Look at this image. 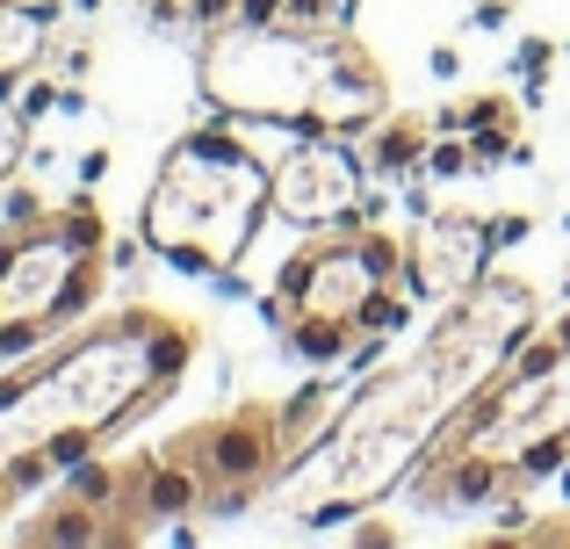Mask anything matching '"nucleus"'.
Returning <instances> with one entry per match:
<instances>
[{
    "instance_id": "1",
    "label": "nucleus",
    "mask_w": 570,
    "mask_h": 549,
    "mask_svg": "<svg viewBox=\"0 0 570 549\" xmlns=\"http://www.w3.org/2000/svg\"><path fill=\"white\" fill-rule=\"evenodd\" d=\"M542 325V290L528 275H484L448 296L441 318L383 362L304 449V463L282 478L275 513L289 528H333L368 513L419 470V455L441 441V427L476 398V383Z\"/></svg>"
},
{
    "instance_id": "2",
    "label": "nucleus",
    "mask_w": 570,
    "mask_h": 549,
    "mask_svg": "<svg viewBox=\"0 0 570 549\" xmlns=\"http://www.w3.org/2000/svg\"><path fill=\"white\" fill-rule=\"evenodd\" d=\"M325 420L333 391L311 383L296 398H238L124 463L87 455L29 521H14V542H145L174 521H238L282 492Z\"/></svg>"
},
{
    "instance_id": "3",
    "label": "nucleus",
    "mask_w": 570,
    "mask_h": 549,
    "mask_svg": "<svg viewBox=\"0 0 570 549\" xmlns=\"http://www.w3.org/2000/svg\"><path fill=\"white\" fill-rule=\"evenodd\" d=\"M203 325L167 304H116L58 333L37 362L0 376V528L29 492L58 484L145 427L188 383Z\"/></svg>"
},
{
    "instance_id": "4",
    "label": "nucleus",
    "mask_w": 570,
    "mask_h": 549,
    "mask_svg": "<svg viewBox=\"0 0 570 549\" xmlns=\"http://www.w3.org/2000/svg\"><path fill=\"white\" fill-rule=\"evenodd\" d=\"M570 463V304L542 318L404 478L419 513L513 507Z\"/></svg>"
},
{
    "instance_id": "5",
    "label": "nucleus",
    "mask_w": 570,
    "mask_h": 549,
    "mask_svg": "<svg viewBox=\"0 0 570 549\" xmlns=\"http://www.w3.org/2000/svg\"><path fill=\"white\" fill-rule=\"evenodd\" d=\"M195 87L232 124H275L311 138H368L390 116V66L347 29L217 22L195 51Z\"/></svg>"
},
{
    "instance_id": "6",
    "label": "nucleus",
    "mask_w": 570,
    "mask_h": 549,
    "mask_svg": "<svg viewBox=\"0 0 570 549\" xmlns=\"http://www.w3.org/2000/svg\"><path fill=\"white\" fill-rule=\"evenodd\" d=\"M404 304H412V246L354 210L325 232H304V246L275 268L267 318L289 354H304L311 369H340L397 333Z\"/></svg>"
},
{
    "instance_id": "7",
    "label": "nucleus",
    "mask_w": 570,
    "mask_h": 549,
    "mask_svg": "<svg viewBox=\"0 0 570 549\" xmlns=\"http://www.w3.org/2000/svg\"><path fill=\"white\" fill-rule=\"evenodd\" d=\"M267 210H275V167L238 130H188L159 153V174L138 203V239L181 275H238Z\"/></svg>"
},
{
    "instance_id": "8",
    "label": "nucleus",
    "mask_w": 570,
    "mask_h": 549,
    "mask_svg": "<svg viewBox=\"0 0 570 549\" xmlns=\"http://www.w3.org/2000/svg\"><path fill=\"white\" fill-rule=\"evenodd\" d=\"M116 268V232L95 196L22 203L0 239V354H37L95 318Z\"/></svg>"
},
{
    "instance_id": "9",
    "label": "nucleus",
    "mask_w": 570,
    "mask_h": 549,
    "mask_svg": "<svg viewBox=\"0 0 570 549\" xmlns=\"http://www.w3.org/2000/svg\"><path fill=\"white\" fill-rule=\"evenodd\" d=\"M267 167H275V217H289L296 232H325L354 217L368 196V174H376L362 138H311V130H296L289 153Z\"/></svg>"
},
{
    "instance_id": "10",
    "label": "nucleus",
    "mask_w": 570,
    "mask_h": 549,
    "mask_svg": "<svg viewBox=\"0 0 570 549\" xmlns=\"http://www.w3.org/2000/svg\"><path fill=\"white\" fill-rule=\"evenodd\" d=\"M528 159V109H520L505 87H476V95H455L441 116H433V159L426 174L455 182V174H499Z\"/></svg>"
},
{
    "instance_id": "11",
    "label": "nucleus",
    "mask_w": 570,
    "mask_h": 549,
    "mask_svg": "<svg viewBox=\"0 0 570 549\" xmlns=\"http://www.w3.org/2000/svg\"><path fill=\"white\" fill-rule=\"evenodd\" d=\"M499 225L505 217H484V210H462V203H441L412 225V290L419 296H462L470 282L491 275V246H499Z\"/></svg>"
},
{
    "instance_id": "12",
    "label": "nucleus",
    "mask_w": 570,
    "mask_h": 549,
    "mask_svg": "<svg viewBox=\"0 0 570 549\" xmlns=\"http://www.w3.org/2000/svg\"><path fill=\"white\" fill-rule=\"evenodd\" d=\"M159 14H195L203 29L217 22H275V29H347L354 0H167Z\"/></svg>"
},
{
    "instance_id": "13",
    "label": "nucleus",
    "mask_w": 570,
    "mask_h": 549,
    "mask_svg": "<svg viewBox=\"0 0 570 549\" xmlns=\"http://www.w3.org/2000/svg\"><path fill=\"white\" fill-rule=\"evenodd\" d=\"M51 51V8H29V0H0V95L29 80Z\"/></svg>"
},
{
    "instance_id": "14",
    "label": "nucleus",
    "mask_w": 570,
    "mask_h": 549,
    "mask_svg": "<svg viewBox=\"0 0 570 549\" xmlns=\"http://www.w3.org/2000/svg\"><path fill=\"white\" fill-rule=\"evenodd\" d=\"M433 159V116L419 109H390L376 130H368V167L390 174V182H412V174H426Z\"/></svg>"
},
{
    "instance_id": "15",
    "label": "nucleus",
    "mask_w": 570,
    "mask_h": 549,
    "mask_svg": "<svg viewBox=\"0 0 570 549\" xmlns=\"http://www.w3.org/2000/svg\"><path fill=\"white\" fill-rule=\"evenodd\" d=\"M22 159H29V109H14V101L0 95V188L22 174Z\"/></svg>"
},
{
    "instance_id": "16",
    "label": "nucleus",
    "mask_w": 570,
    "mask_h": 549,
    "mask_svg": "<svg viewBox=\"0 0 570 549\" xmlns=\"http://www.w3.org/2000/svg\"><path fill=\"white\" fill-rule=\"evenodd\" d=\"M14 217H22V203H14V210H8V203H0V239H8V225H14Z\"/></svg>"
}]
</instances>
